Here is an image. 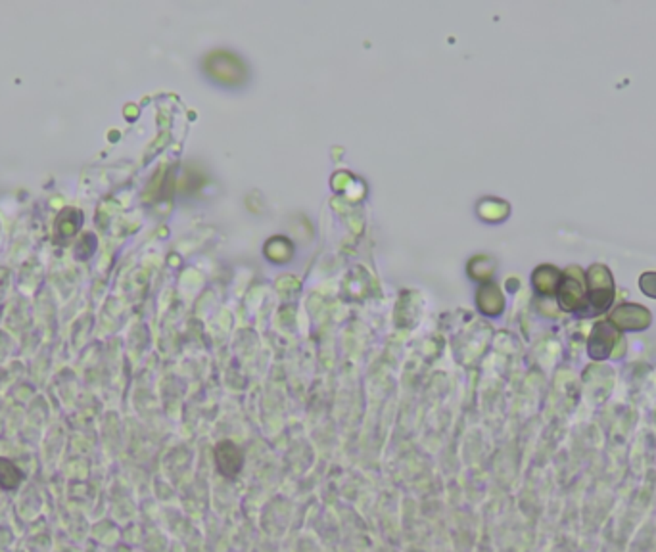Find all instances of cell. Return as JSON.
<instances>
[{
    "label": "cell",
    "mask_w": 656,
    "mask_h": 552,
    "mask_svg": "<svg viewBox=\"0 0 656 552\" xmlns=\"http://www.w3.org/2000/svg\"><path fill=\"white\" fill-rule=\"evenodd\" d=\"M24 481V472L14 462L0 458V487L4 491H12Z\"/></svg>",
    "instance_id": "2"
},
{
    "label": "cell",
    "mask_w": 656,
    "mask_h": 552,
    "mask_svg": "<svg viewBox=\"0 0 656 552\" xmlns=\"http://www.w3.org/2000/svg\"><path fill=\"white\" fill-rule=\"evenodd\" d=\"M215 456H217L219 472L223 473L225 478H229V480L237 478V473L242 468V451L238 449L234 443H231V441H225V443H219Z\"/></svg>",
    "instance_id": "1"
}]
</instances>
